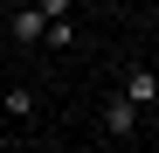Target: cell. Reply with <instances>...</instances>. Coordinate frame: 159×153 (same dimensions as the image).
Returning <instances> with one entry per match:
<instances>
[{"instance_id":"3","label":"cell","mask_w":159,"mask_h":153,"mask_svg":"<svg viewBox=\"0 0 159 153\" xmlns=\"http://www.w3.org/2000/svg\"><path fill=\"white\" fill-rule=\"evenodd\" d=\"M42 42H48V49H69V42H76V28H69V14H62V21H48V35H42Z\"/></svg>"},{"instance_id":"1","label":"cell","mask_w":159,"mask_h":153,"mask_svg":"<svg viewBox=\"0 0 159 153\" xmlns=\"http://www.w3.org/2000/svg\"><path fill=\"white\" fill-rule=\"evenodd\" d=\"M139 111H145V105H131L125 91L104 97V139H131V132H139Z\"/></svg>"},{"instance_id":"4","label":"cell","mask_w":159,"mask_h":153,"mask_svg":"<svg viewBox=\"0 0 159 153\" xmlns=\"http://www.w3.org/2000/svg\"><path fill=\"white\" fill-rule=\"evenodd\" d=\"M42 14H48V21H62V14H69V0H42Z\"/></svg>"},{"instance_id":"2","label":"cell","mask_w":159,"mask_h":153,"mask_svg":"<svg viewBox=\"0 0 159 153\" xmlns=\"http://www.w3.org/2000/svg\"><path fill=\"white\" fill-rule=\"evenodd\" d=\"M125 97H131V105H152V97H159V76L152 70H131L125 76Z\"/></svg>"}]
</instances>
